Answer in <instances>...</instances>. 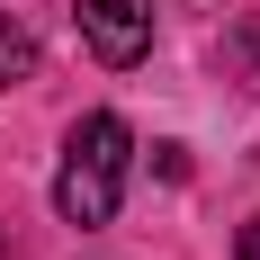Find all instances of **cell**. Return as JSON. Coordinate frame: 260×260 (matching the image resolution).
<instances>
[{"instance_id": "cell-1", "label": "cell", "mask_w": 260, "mask_h": 260, "mask_svg": "<svg viewBox=\"0 0 260 260\" xmlns=\"http://www.w3.org/2000/svg\"><path fill=\"white\" fill-rule=\"evenodd\" d=\"M126 153L135 135L126 117H108V108H90L72 135H63V171H54V207H63V224H108L117 215V198H126Z\"/></svg>"}, {"instance_id": "cell-2", "label": "cell", "mask_w": 260, "mask_h": 260, "mask_svg": "<svg viewBox=\"0 0 260 260\" xmlns=\"http://www.w3.org/2000/svg\"><path fill=\"white\" fill-rule=\"evenodd\" d=\"M72 18H81V36H90V54L117 63V72L153 54V0H72Z\"/></svg>"}, {"instance_id": "cell-5", "label": "cell", "mask_w": 260, "mask_h": 260, "mask_svg": "<svg viewBox=\"0 0 260 260\" xmlns=\"http://www.w3.org/2000/svg\"><path fill=\"white\" fill-rule=\"evenodd\" d=\"M0 260H9V242H0Z\"/></svg>"}, {"instance_id": "cell-4", "label": "cell", "mask_w": 260, "mask_h": 260, "mask_svg": "<svg viewBox=\"0 0 260 260\" xmlns=\"http://www.w3.org/2000/svg\"><path fill=\"white\" fill-rule=\"evenodd\" d=\"M234 260H260V215H251V224L234 234Z\"/></svg>"}, {"instance_id": "cell-3", "label": "cell", "mask_w": 260, "mask_h": 260, "mask_svg": "<svg viewBox=\"0 0 260 260\" xmlns=\"http://www.w3.org/2000/svg\"><path fill=\"white\" fill-rule=\"evenodd\" d=\"M36 72V36H27L18 18H0V90H9V81H27Z\"/></svg>"}]
</instances>
